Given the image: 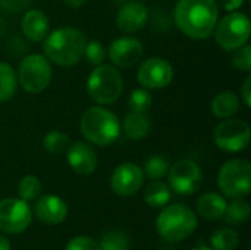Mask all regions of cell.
<instances>
[{
	"label": "cell",
	"mask_w": 251,
	"mask_h": 250,
	"mask_svg": "<svg viewBox=\"0 0 251 250\" xmlns=\"http://www.w3.org/2000/svg\"><path fill=\"white\" fill-rule=\"evenodd\" d=\"M216 0H178L174 9L176 28L193 40L209 38L218 22Z\"/></svg>",
	"instance_id": "1"
},
{
	"label": "cell",
	"mask_w": 251,
	"mask_h": 250,
	"mask_svg": "<svg viewBox=\"0 0 251 250\" xmlns=\"http://www.w3.org/2000/svg\"><path fill=\"white\" fill-rule=\"evenodd\" d=\"M87 38L82 31L71 27L54 29L44 38V53L49 60L59 66L76 65L84 57Z\"/></svg>",
	"instance_id": "2"
},
{
	"label": "cell",
	"mask_w": 251,
	"mask_h": 250,
	"mask_svg": "<svg viewBox=\"0 0 251 250\" xmlns=\"http://www.w3.org/2000/svg\"><path fill=\"white\" fill-rule=\"evenodd\" d=\"M81 133L87 141L100 147H106L118 140L121 134V122L109 109L91 106L81 118Z\"/></svg>",
	"instance_id": "3"
},
{
	"label": "cell",
	"mask_w": 251,
	"mask_h": 250,
	"mask_svg": "<svg viewBox=\"0 0 251 250\" xmlns=\"http://www.w3.org/2000/svg\"><path fill=\"white\" fill-rule=\"evenodd\" d=\"M156 228L160 237L169 243L188 239L197 228V218L187 205L175 203L162 209L157 217Z\"/></svg>",
	"instance_id": "4"
},
{
	"label": "cell",
	"mask_w": 251,
	"mask_h": 250,
	"mask_svg": "<svg viewBox=\"0 0 251 250\" xmlns=\"http://www.w3.org/2000/svg\"><path fill=\"white\" fill-rule=\"evenodd\" d=\"M124 90L122 75L115 66L97 65L87 80V93L99 105H110L119 99Z\"/></svg>",
	"instance_id": "5"
},
{
	"label": "cell",
	"mask_w": 251,
	"mask_h": 250,
	"mask_svg": "<svg viewBox=\"0 0 251 250\" xmlns=\"http://www.w3.org/2000/svg\"><path fill=\"white\" fill-rule=\"evenodd\" d=\"M221 192L229 199H244L251 190V165L246 159L226 161L218 175Z\"/></svg>",
	"instance_id": "6"
},
{
	"label": "cell",
	"mask_w": 251,
	"mask_h": 250,
	"mask_svg": "<svg viewBox=\"0 0 251 250\" xmlns=\"http://www.w3.org/2000/svg\"><path fill=\"white\" fill-rule=\"evenodd\" d=\"M51 65L43 55H28L19 63L18 81L26 93L37 94L46 90L51 81Z\"/></svg>",
	"instance_id": "7"
},
{
	"label": "cell",
	"mask_w": 251,
	"mask_h": 250,
	"mask_svg": "<svg viewBox=\"0 0 251 250\" xmlns=\"http://www.w3.org/2000/svg\"><path fill=\"white\" fill-rule=\"evenodd\" d=\"M216 43L224 50H237L244 46L250 37V19L246 13L229 12L215 27Z\"/></svg>",
	"instance_id": "8"
},
{
	"label": "cell",
	"mask_w": 251,
	"mask_h": 250,
	"mask_svg": "<svg viewBox=\"0 0 251 250\" xmlns=\"http://www.w3.org/2000/svg\"><path fill=\"white\" fill-rule=\"evenodd\" d=\"M251 130L250 125L243 119H231L228 118L222 124H219L215 130L213 140L215 144L229 153H237L244 150L250 143Z\"/></svg>",
	"instance_id": "9"
},
{
	"label": "cell",
	"mask_w": 251,
	"mask_h": 250,
	"mask_svg": "<svg viewBox=\"0 0 251 250\" xmlns=\"http://www.w3.org/2000/svg\"><path fill=\"white\" fill-rule=\"evenodd\" d=\"M169 187L181 196L196 193L203 183V172L200 167L191 159L176 161L171 169H168Z\"/></svg>",
	"instance_id": "10"
},
{
	"label": "cell",
	"mask_w": 251,
	"mask_h": 250,
	"mask_svg": "<svg viewBox=\"0 0 251 250\" xmlns=\"http://www.w3.org/2000/svg\"><path fill=\"white\" fill-rule=\"evenodd\" d=\"M32 221V212L22 199L0 200V230L7 234L25 231Z\"/></svg>",
	"instance_id": "11"
},
{
	"label": "cell",
	"mask_w": 251,
	"mask_h": 250,
	"mask_svg": "<svg viewBox=\"0 0 251 250\" xmlns=\"http://www.w3.org/2000/svg\"><path fill=\"white\" fill-rule=\"evenodd\" d=\"M138 83L147 90L165 88L172 83L174 69L171 63L162 57H150L144 60L137 72Z\"/></svg>",
	"instance_id": "12"
},
{
	"label": "cell",
	"mask_w": 251,
	"mask_h": 250,
	"mask_svg": "<svg viewBox=\"0 0 251 250\" xmlns=\"http://www.w3.org/2000/svg\"><path fill=\"white\" fill-rule=\"evenodd\" d=\"M144 183V172L143 169L132 164L124 162L118 165L110 178L112 190L121 197H129L135 194Z\"/></svg>",
	"instance_id": "13"
},
{
	"label": "cell",
	"mask_w": 251,
	"mask_h": 250,
	"mask_svg": "<svg viewBox=\"0 0 251 250\" xmlns=\"http://www.w3.org/2000/svg\"><path fill=\"white\" fill-rule=\"evenodd\" d=\"M144 47L138 38L134 37H119L109 46V57L113 65L119 68L134 66L143 56Z\"/></svg>",
	"instance_id": "14"
},
{
	"label": "cell",
	"mask_w": 251,
	"mask_h": 250,
	"mask_svg": "<svg viewBox=\"0 0 251 250\" xmlns=\"http://www.w3.org/2000/svg\"><path fill=\"white\" fill-rule=\"evenodd\" d=\"M68 164L78 175H90L96 171L99 159L94 149L85 141H75L68 147Z\"/></svg>",
	"instance_id": "15"
},
{
	"label": "cell",
	"mask_w": 251,
	"mask_h": 250,
	"mask_svg": "<svg viewBox=\"0 0 251 250\" xmlns=\"http://www.w3.org/2000/svg\"><path fill=\"white\" fill-rule=\"evenodd\" d=\"M149 19V10L141 1H126L124 3L116 16V25L124 32H137L143 29Z\"/></svg>",
	"instance_id": "16"
},
{
	"label": "cell",
	"mask_w": 251,
	"mask_h": 250,
	"mask_svg": "<svg viewBox=\"0 0 251 250\" xmlns=\"http://www.w3.org/2000/svg\"><path fill=\"white\" fill-rule=\"evenodd\" d=\"M37 218L47 225H57L66 220L68 206L66 203L54 194L41 196L34 206Z\"/></svg>",
	"instance_id": "17"
},
{
	"label": "cell",
	"mask_w": 251,
	"mask_h": 250,
	"mask_svg": "<svg viewBox=\"0 0 251 250\" xmlns=\"http://www.w3.org/2000/svg\"><path fill=\"white\" fill-rule=\"evenodd\" d=\"M21 28L24 35L31 41H41L49 34V19L47 16L37 9L26 10L21 21Z\"/></svg>",
	"instance_id": "18"
},
{
	"label": "cell",
	"mask_w": 251,
	"mask_h": 250,
	"mask_svg": "<svg viewBox=\"0 0 251 250\" xmlns=\"http://www.w3.org/2000/svg\"><path fill=\"white\" fill-rule=\"evenodd\" d=\"M226 200L224 196L213 193V192H207L204 194H201L197 200V211L199 214L209 221H215L224 217L225 209H226Z\"/></svg>",
	"instance_id": "19"
},
{
	"label": "cell",
	"mask_w": 251,
	"mask_h": 250,
	"mask_svg": "<svg viewBox=\"0 0 251 250\" xmlns=\"http://www.w3.org/2000/svg\"><path fill=\"white\" fill-rule=\"evenodd\" d=\"M122 130L125 136L131 140H141L151 131V119L147 113L131 112L125 116L122 122Z\"/></svg>",
	"instance_id": "20"
},
{
	"label": "cell",
	"mask_w": 251,
	"mask_h": 250,
	"mask_svg": "<svg viewBox=\"0 0 251 250\" xmlns=\"http://www.w3.org/2000/svg\"><path fill=\"white\" fill-rule=\"evenodd\" d=\"M212 113L219 119L232 118L240 109V99L234 91H222L212 100Z\"/></svg>",
	"instance_id": "21"
},
{
	"label": "cell",
	"mask_w": 251,
	"mask_h": 250,
	"mask_svg": "<svg viewBox=\"0 0 251 250\" xmlns=\"http://www.w3.org/2000/svg\"><path fill=\"white\" fill-rule=\"evenodd\" d=\"M171 200V187L160 181V180H153L150 184L146 186L144 190V202L150 208H163L169 203Z\"/></svg>",
	"instance_id": "22"
},
{
	"label": "cell",
	"mask_w": 251,
	"mask_h": 250,
	"mask_svg": "<svg viewBox=\"0 0 251 250\" xmlns=\"http://www.w3.org/2000/svg\"><path fill=\"white\" fill-rule=\"evenodd\" d=\"M210 243L213 250H235L240 245V236L235 230L222 227L212 234Z\"/></svg>",
	"instance_id": "23"
},
{
	"label": "cell",
	"mask_w": 251,
	"mask_h": 250,
	"mask_svg": "<svg viewBox=\"0 0 251 250\" xmlns=\"http://www.w3.org/2000/svg\"><path fill=\"white\" fill-rule=\"evenodd\" d=\"M16 93V74L15 69L0 62V102L10 100Z\"/></svg>",
	"instance_id": "24"
},
{
	"label": "cell",
	"mask_w": 251,
	"mask_h": 250,
	"mask_svg": "<svg viewBox=\"0 0 251 250\" xmlns=\"http://www.w3.org/2000/svg\"><path fill=\"white\" fill-rule=\"evenodd\" d=\"M250 212L251 209L249 202H246L244 199H234L232 203L226 205V209L222 218H225V221L231 225H240L249 220Z\"/></svg>",
	"instance_id": "25"
},
{
	"label": "cell",
	"mask_w": 251,
	"mask_h": 250,
	"mask_svg": "<svg viewBox=\"0 0 251 250\" xmlns=\"http://www.w3.org/2000/svg\"><path fill=\"white\" fill-rule=\"evenodd\" d=\"M43 146H44V149L49 153H51V155H60L69 146V136L65 134L63 131H59V130L50 131V133H47L44 136Z\"/></svg>",
	"instance_id": "26"
},
{
	"label": "cell",
	"mask_w": 251,
	"mask_h": 250,
	"mask_svg": "<svg viewBox=\"0 0 251 250\" xmlns=\"http://www.w3.org/2000/svg\"><path fill=\"white\" fill-rule=\"evenodd\" d=\"M41 190H43L41 181L37 177H34V175L24 177L19 181V184H18V194L25 202L38 199L40 194H41Z\"/></svg>",
	"instance_id": "27"
},
{
	"label": "cell",
	"mask_w": 251,
	"mask_h": 250,
	"mask_svg": "<svg viewBox=\"0 0 251 250\" xmlns=\"http://www.w3.org/2000/svg\"><path fill=\"white\" fill-rule=\"evenodd\" d=\"M99 248L100 250H129V240L122 231L113 230L101 236Z\"/></svg>",
	"instance_id": "28"
},
{
	"label": "cell",
	"mask_w": 251,
	"mask_h": 250,
	"mask_svg": "<svg viewBox=\"0 0 251 250\" xmlns=\"http://www.w3.org/2000/svg\"><path fill=\"white\" fill-rule=\"evenodd\" d=\"M128 105H129L131 112L147 113L153 105L151 93L147 88H137L131 93V96L128 99Z\"/></svg>",
	"instance_id": "29"
},
{
	"label": "cell",
	"mask_w": 251,
	"mask_h": 250,
	"mask_svg": "<svg viewBox=\"0 0 251 250\" xmlns=\"http://www.w3.org/2000/svg\"><path fill=\"white\" fill-rule=\"evenodd\" d=\"M169 165L168 161L160 156V155H154L150 156L146 162H144V169L143 172L150 178V180H160L168 174Z\"/></svg>",
	"instance_id": "30"
},
{
	"label": "cell",
	"mask_w": 251,
	"mask_h": 250,
	"mask_svg": "<svg viewBox=\"0 0 251 250\" xmlns=\"http://www.w3.org/2000/svg\"><path fill=\"white\" fill-rule=\"evenodd\" d=\"M107 52L104 49V46L97 41V40H91L85 44L84 49V57L91 63V65H101L106 60Z\"/></svg>",
	"instance_id": "31"
},
{
	"label": "cell",
	"mask_w": 251,
	"mask_h": 250,
	"mask_svg": "<svg viewBox=\"0 0 251 250\" xmlns=\"http://www.w3.org/2000/svg\"><path fill=\"white\" fill-rule=\"evenodd\" d=\"M232 65L244 72H249L251 69V47L244 44L237 49V52L232 56Z\"/></svg>",
	"instance_id": "32"
},
{
	"label": "cell",
	"mask_w": 251,
	"mask_h": 250,
	"mask_svg": "<svg viewBox=\"0 0 251 250\" xmlns=\"http://www.w3.org/2000/svg\"><path fill=\"white\" fill-rule=\"evenodd\" d=\"M65 250H100L99 242L87 236H76L71 239Z\"/></svg>",
	"instance_id": "33"
},
{
	"label": "cell",
	"mask_w": 251,
	"mask_h": 250,
	"mask_svg": "<svg viewBox=\"0 0 251 250\" xmlns=\"http://www.w3.org/2000/svg\"><path fill=\"white\" fill-rule=\"evenodd\" d=\"M32 3V0H0V6L10 13L15 12H22L28 9V6Z\"/></svg>",
	"instance_id": "34"
},
{
	"label": "cell",
	"mask_w": 251,
	"mask_h": 250,
	"mask_svg": "<svg viewBox=\"0 0 251 250\" xmlns=\"http://www.w3.org/2000/svg\"><path fill=\"white\" fill-rule=\"evenodd\" d=\"M241 99L247 108L251 106V77H247L241 87Z\"/></svg>",
	"instance_id": "35"
},
{
	"label": "cell",
	"mask_w": 251,
	"mask_h": 250,
	"mask_svg": "<svg viewBox=\"0 0 251 250\" xmlns=\"http://www.w3.org/2000/svg\"><path fill=\"white\" fill-rule=\"evenodd\" d=\"M219 3L226 12H235L243 6L244 0H219Z\"/></svg>",
	"instance_id": "36"
},
{
	"label": "cell",
	"mask_w": 251,
	"mask_h": 250,
	"mask_svg": "<svg viewBox=\"0 0 251 250\" xmlns=\"http://www.w3.org/2000/svg\"><path fill=\"white\" fill-rule=\"evenodd\" d=\"M63 3L69 7H81L87 3V0H63Z\"/></svg>",
	"instance_id": "37"
},
{
	"label": "cell",
	"mask_w": 251,
	"mask_h": 250,
	"mask_svg": "<svg viewBox=\"0 0 251 250\" xmlns=\"http://www.w3.org/2000/svg\"><path fill=\"white\" fill-rule=\"evenodd\" d=\"M0 250H10V242L4 236H0Z\"/></svg>",
	"instance_id": "38"
},
{
	"label": "cell",
	"mask_w": 251,
	"mask_h": 250,
	"mask_svg": "<svg viewBox=\"0 0 251 250\" xmlns=\"http://www.w3.org/2000/svg\"><path fill=\"white\" fill-rule=\"evenodd\" d=\"M190 250H213L212 248H209V246H204V245H199V246H196V248H193V249Z\"/></svg>",
	"instance_id": "39"
},
{
	"label": "cell",
	"mask_w": 251,
	"mask_h": 250,
	"mask_svg": "<svg viewBox=\"0 0 251 250\" xmlns=\"http://www.w3.org/2000/svg\"><path fill=\"white\" fill-rule=\"evenodd\" d=\"M138 1H144V0H138Z\"/></svg>",
	"instance_id": "40"
},
{
	"label": "cell",
	"mask_w": 251,
	"mask_h": 250,
	"mask_svg": "<svg viewBox=\"0 0 251 250\" xmlns=\"http://www.w3.org/2000/svg\"><path fill=\"white\" fill-rule=\"evenodd\" d=\"M0 21H1V19H0Z\"/></svg>",
	"instance_id": "41"
}]
</instances>
